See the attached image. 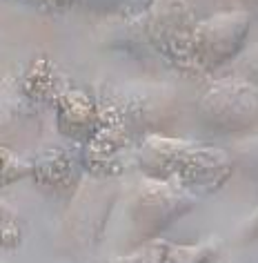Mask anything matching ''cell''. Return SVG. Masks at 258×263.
I'll list each match as a JSON object with an SVG mask.
<instances>
[{
  "label": "cell",
  "mask_w": 258,
  "mask_h": 263,
  "mask_svg": "<svg viewBox=\"0 0 258 263\" xmlns=\"http://www.w3.org/2000/svg\"><path fill=\"white\" fill-rule=\"evenodd\" d=\"M229 263H258V259H238V261H229Z\"/></svg>",
  "instance_id": "ffe728a7"
},
{
  "label": "cell",
  "mask_w": 258,
  "mask_h": 263,
  "mask_svg": "<svg viewBox=\"0 0 258 263\" xmlns=\"http://www.w3.org/2000/svg\"><path fill=\"white\" fill-rule=\"evenodd\" d=\"M21 3H27V5H34V7L41 9V0H21Z\"/></svg>",
  "instance_id": "d6986e66"
},
{
  "label": "cell",
  "mask_w": 258,
  "mask_h": 263,
  "mask_svg": "<svg viewBox=\"0 0 258 263\" xmlns=\"http://www.w3.org/2000/svg\"><path fill=\"white\" fill-rule=\"evenodd\" d=\"M29 172V165L0 145V183H11Z\"/></svg>",
  "instance_id": "9a60e30c"
},
{
  "label": "cell",
  "mask_w": 258,
  "mask_h": 263,
  "mask_svg": "<svg viewBox=\"0 0 258 263\" xmlns=\"http://www.w3.org/2000/svg\"><path fill=\"white\" fill-rule=\"evenodd\" d=\"M94 101L101 123L131 141L163 134L176 118V94L156 83H98Z\"/></svg>",
  "instance_id": "3957f363"
},
{
  "label": "cell",
  "mask_w": 258,
  "mask_h": 263,
  "mask_svg": "<svg viewBox=\"0 0 258 263\" xmlns=\"http://www.w3.org/2000/svg\"><path fill=\"white\" fill-rule=\"evenodd\" d=\"M29 172L43 187L56 192H71L81 183V161L58 147L43 154L34 165H29Z\"/></svg>",
  "instance_id": "8fae6325"
},
{
  "label": "cell",
  "mask_w": 258,
  "mask_h": 263,
  "mask_svg": "<svg viewBox=\"0 0 258 263\" xmlns=\"http://www.w3.org/2000/svg\"><path fill=\"white\" fill-rule=\"evenodd\" d=\"M234 159V165L241 167L245 174L258 181V134H249L234 145V152H229Z\"/></svg>",
  "instance_id": "5bb4252c"
},
{
  "label": "cell",
  "mask_w": 258,
  "mask_h": 263,
  "mask_svg": "<svg viewBox=\"0 0 258 263\" xmlns=\"http://www.w3.org/2000/svg\"><path fill=\"white\" fill-rule=\"evenodd\" d=\"M238 71H241L238 76L249 78L251 83L258 85V41L243 51L241 63H238Z\"/></svg>",
  "instance_id": "2e32d148"
},
{
  "label": "cell",
  "mask_w": 258,
  "mask_h": 263,
  "mask_svg": "<svg viewBox=\"0 0 258 263\" xmlns=\"http://www.w3.org/2000/svg\"><path fill=\"white\" fill-rule=\"evenodd\" d=\"M118 199V185L114 179L91 176L81 181L71 199V205L63 221V241L74 252L91 250L103 239L109 212Z\"/></svg>",
  "instance_id": "8992f818"
},
{
  "label": "cell",
  "mask_w": 258,
  "mask_h": 263,
  "mask_svg": "<svg viewBox=\"0 0 258 263\" xmlns=\"http://www.w3.org/2000/svg\"><path fill=\"white\" fill-rule=\"evenodd\" d=\"M196 14L191 0H151L141 14L118 23L111 43L131 54L158 56L183 74H198L191 58V34Z\"/></svg>",
  "instance_id": "7a4b0ae2"
},
{
  "label": "cell",
  "mask_w": 258,
  "mask_h": 263,
  "mask_svg": "<svg viewBox=\"0 0 258 263\" xmlns=\"http://www.w3.org/2000/svg\"><path fill=\"white\" fill-rule=\"evenodd\" d=\"M221 254V241L207 239L201 243H171L151 239L134 246L131 252L116 256L109 263H211Z\"/></svg>",
  "instance_id": "9c48e42d"
},
{
  "label": "cell",
  "mask_w": 258,
  "mask_h": 263,
  "mask_svg": "<svg viewBox=\"0 0 258 263\" xmlns=\"http://www.w3.org/2000/svg\"><path fill=\"white\" fill-rule=\"evenodd\" d=\"M196 201L198 196L189 194L187 190L143 174L127 196L131 246L158 239L165 228L194 210Z\"/></svg>",
  "instance_id": "277c9868"
},
{
  "label": "cell",
  "mask_w": 258,
  "mask_h": 263,
  "mask_svg": "<svg viewBox=\"0 0 258 263\" xmlns=\"http://www.w3.org/2000/svg\"><path fill=\"white\" fill-rule=\"evenodd\" d=\"M249 3H251V5H254V9L258 11V0H249Z\"/></svg>",
  "instance_id": "44dd1931"
},
{
  "label": "cell",
  "mask_w": 258,
  "mask_h": 263,
  "mask_svg": "<svg viewBox=\"0 0 258 263\" xmlns=\"http://www.w3.org/2000/svg\"><path fill=\"white\" fill-rule=\"evenodd\" d=\"M258 239V205L247 219L243 221V226L238 228V243H249Z\"/></svg>",
  "instance_id": "e0dca14e"
},
{
  "label": "cell",
  "mask_w": 258,
  "mask_h": 263,
  "mask_svg": "<svg viewBox=\"0 0 258 263\" xmlns=\"http://www.w3.org/2000/svg\"><path fill=\"white\" fill-rule=\"evenodd\" d=\"M149 5L151 0H41V9H49V11L78 7L83 11H91V14L121 16V18L141 14Z\"/></svg>",
  "instance_id": "4fadbf2b"
},
{
  "label": "cell",
  "mask_w": 258,
  "mask_h": 263,
  "mask_svg": "<svg viewBox=\"0 0 258 263\" xmlns=\"http://www.w3.org/2000/svg\"><path fill=\"white\" fill-rule=\"evenodd\" d=\"M198 116L218 134H258V85L243 76L218 78L198 98Z\"/></svg>",
  "instance_id": "5b68a950"
},
{
  "label": "cell",
  "mask_w": 258,
  "mask_h": 263,
  "mask_svg": "<svg viewBox=\"0 0 258 263\" xmlns=\"http://www.w3.org/2000/svg\"><path fill=\"white\" fill-rule=\"evenodd\" d=\"M14 219H16V212L0 199V223H14Z\"/></svg>",
  "instance_id": "ac0fdd59"
},
{
  "label": "cell",
  "mask_w": 258,
  "mask_h": 263,
  "mask_svg": "<svg viewBox=\"0 0 258 263\" xmlns=\"http://www.w3.org/2000/svg\"><path fill=\"white\" fill-rule=\"evenodd\" d=\"M36 107L25 96L23 87L11 81L0 83V143H11L34 121Z\"/></svg>",
  "instance_id": "7c38bea8"
},
{
  "label": "cell",
  "mask_w": 258,
  "mask_h": 263,
  "mask_svg": "<svg viewBox=\"0 0 258 263\" xmlns=\"http://www.w3.org/2000/svg\"><path fill=\"white\" fill-rule=\"evenodd\" d=\"M136 145V141L103 125L89 141H85L83 165L89 170L91 176L114 179L123 172L129 161H134Z\"/></svg>",
  "instance_id": "ba28073f"
},
{
  "label": "cell",
  "mask_w": 258,
  "mask_h": 263,
  "mask_svg": "<svg viewBox=\"0 0 258 263\" xmlns=\"http://www.w3.org/2000/svg\"><path fill=\"white\" fill-rule=\"evenodd\" d=\"M56 111H58V129L69 139L85 143L103 127L94 96L85 94L81 89L65 87L56 98Z\"/></svg>",
  "instance_id": "30bf717a"
},
{
  "label": "cell",
  "mask_w": 258,
  "mask_h": 263,
  "mask_svg": "<svg viewBox=\"0 0 258 263\" xmlns=\"http://www.w3.org/2000/svg\"><path fill=\"white\" fill-rule=\"evenodd\" d=\"M134 161L145 176L167 181L194 196L218 192L236 170L231 154L223 147L167 134H149L141 139Z\"/></svg>",
  "instance_id": "6da1fadb"
},
{
  "label": "cell",
  "mask_w": 258,
  "mask_h": 263,
  "mask_svg": "<svg viewBox=\"0 0 258 263\" xmlns=\"http://www.w3.org/2000/svg\"><path fill=\"white\" fill-rule=\"evenodd\" d=\"M249 27L251 14L247 9L218 11L214 16L196 21L191 34V58L198 74L218 69L241 56L249 36Z\"/></svg>",
  "instance_id": "52a82bcc"
}]
</instances>
